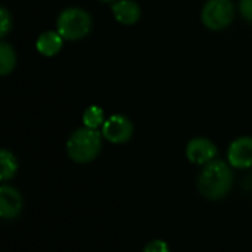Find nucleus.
Here are the masks:
<instances>
[{
  "mask_svg": "<svg viewBox=\"0 0 252 252\" xmlns=\"http://www.w3.org/2000/svg\"><path fill=\"white\" fill-rule=\"evenodd\" d=\"M115 19L123 25H133L140 18V7L133 0H120L112 4Z\"/></svg>",
  "mask_w": 252,
  "mask_h": 252,
  "instance_id": "nucleus-9",
  "label": "nucleus"
},
{
  "mask_svg": "<svg viewBox=\"0 0 252 252\" xmlns=\"http://www.w3.org/2000/svg\"><path fill=\"white\" fill-rule=\"evenodd\" d=\"M143 252H170V248H168V245H167L164 241L157 239V241L149 242V244L145 247Z\"/></svg>",
  "mask_w": 252,
  "mask_h": 252,
  "instance_id": "nucleus-14",
  "label": "nucleus"
},
{
  "mask_svg": "<svg viewBox=\"0 0 252 252\" xmlns=\"http://www.w3.org/2000/svg\"><path fill=\"white\" fill-rule=\"evenodd\" d=\"M0 72L1 75H7L16 62V55L13 52V49L7 44V43H0Z\"/></svg>",
  "mask_w": 252,
  "mask_h": 252,
  "instance_id": "nucleus-12",
  "label": "nucleus"
},
{
  "mask_svg": "<svg viewBox=\"0 0 252 252\" xmlns=\"http://www.w3.org/2000/svg\"><path fill=\"white\" fill-rule=\"evenodd\" d=\"M233 185V173L223 161L208 162L198 177V189L201 195L210 201H219L227 196Z\"/></svg>",
  "mask_w": 252,
  "mask_h": 252,
  "instance_id": "nucleus-1",
  "label": "nucleus"
},
{
  "mask_svg": "<svg viewBox=\"0 0 252 252\" xmlns=\"http://www.w3.org/2000/svg\"><path fill=\"white\" fill-rule=\"evenodd\" d=\"M102 134L111 143H126L133 136V124L124 115H112L103 123Z\"/></svg>",
  "mask_w": 252,
  "mask_h": 252,
  "instance_id": "nucleus-5",
  "label": "nucleus"
},
{
  "mask_svg": "<svg viewBox=\"0 0 252 252\" xmlns=\"http://www.w3.org/2000/svg\"><path fill=\"white\" fill-rule=\"evenodd\" d=\"M100 148H102L100 133L89 127L75 130L66 142L68 157L78 164H86L93 161L99 155Z\"/></svg>",
  "mask_w": 252,
  "mask_h": 252,
  "instance_id": "nucleus-2",
  "label": "nucleus"
},
{
  "mask_svg": "<svg viewBox=\"0 0 252 252\" xmlns=\"http://www.w3.org/2000/svg\"><path fill=\"white\" fill-rule=\"evenodd\" d=\"M18 170V162L16 158L12 152H9L7 149H1L0 152V179L3 182L12 179L16 174Z\"/></svg>",
  "mask_w": 252,
  "mask_h": 252,
  "instance_id": "nucleus-11",
  "label": "nucleus"
},
{
  "mask_svg": "<svg viewBox=\"0 0 252 252\" xmlns=\"http://www.w3.org/2000/svg\"><path fill=\"white\" fill-rule=\"evenodd\" d=\"M83 121H84V126L86 127L96 130L99 126H102L105 123L103 121V111L99 106H90V108H87L84 111Z\"/></svg>",
  "mask_w": 252,
  "mask_h": 252,
  "instance_id": "nucleus-13",
  "label": "nucleus"
},
{
  "mask_svg": "<svg viewBox=\"0 0 252 252\" xmlns=\"http://www.w3.org/2000/svg\"><path fill=\"white\" fill-rule=\"evenodd\" d=\"M0 16H1V24H0V28H1V37H4L10 28V24H12V19H10V15L7 12L6 7H1L0 10Z\"/></svg>",
  "mask_w": 252,
  "mask_h": 252,
  "instance_id": "nucleus-15",
  "label": "nucleus"
},
{
  "mask_svg": "<svg viewBox=\"0 0 252 252\" xmlns=\"http://www.w3.org/2000/svg\"><path fill=\"white\" fill-rule=\"evenodd\" d=\"M241 13L248 21H252V0H241Z\"/></svg>",
  "mask_w": 252,
  "mask_h": 252,
  "instance_id": "nucleus-16",
  "label": "nucleus"
},
{
  "mask_svg": "<svg viewBox=\"0 0 252 252\" xmlns=\"http://www.w3.org/2000/svg\"><path fill=\"white\" fill-rule=\"evenodd\" d=\"M186 157L193 164L207 165L217 157V148L205 137H195L186 146Z\"/></svg>",
  "mask_w": 252,
  "mask_h": 252,
  "instance_id": "nucleus-6",
  "label": "nucleus"
},
{
  "mask_svg": "<svg viewBox=\"0 0 252 252\" xmlns=\"http://www.w3.org/2000/svg\"><path fill=\"white\" fill-rule=\"evenodd\" d=\"M235 15V9L230 0H210L202 10V22L210 30L226 28Z\"/></svg>",
  "mask_w": 252,
  "mask_h": 252,
  "instance_id": "nucleus-4",
  "label": "nucleus"
},
{
  "mask_svg": "<svg viewBox=\"0 0 252 252\" xmlns=\"http://www.w3.org/2000/svg\"><path fill=\"white\" fill-rule=\"evenodd\" d=\"M100 1H111V0H100Z\"/></svg>",
  "mask_w": 252,
  "mask_h": 252,
  "instance_id": "nucleus-17",
  "label": "nucleus"
},
{
  "mask_svg": "<svg viewBox=\"0 0 252 252\" xmlns=\"http://www.w3.org/2000/svg\"><path fill=\"white\" fill-rule=\"evenodd\" d=\"M92 28L90 15L80 7H68L58 18V32L66 40H78Z\"/></svg>",
  "mask_w": 252,
  "mask_h": 252,
  "instance_id": "nucleus-3",
  "label": "nucleus"
},
{
  "mask_svg": "<svg viewBox=\"0 0 252 252\" xmlns=\"http://www.w3.org/2000/svg\"><path fill=\"white\" fill-rule=\"evenodd\" d=\"M227 158L230 165L236 168H250L252 167V137H239L232 142Z\"/></svg>",
  "mask_w": 252,
  "mask_h": 252,
  "instance_id": "nucleus-8",
  "label": "nucleus"
},
{
  "mask_svg": "<svg viewBox=\"0 0 252 252\" xmlns=\"http://www.w3.org/2000/svg\"><path fill=\"white\" fill-rule=\"evenodd\" d=\"M62 38L63 37L59 32L46 31L38 37L35 47L44 56H55L62 49Z\"/></svg>",
  "mask_w": 252,
  "mask_h": 252,
  "instance_id": "nucleus-10",
  "label": "nucleus"
},
{
  "mask_svg": "<svg viewBox=\"0 0 252 252\" xmlns=\"http://www.w3.org/2000/svg\"><path fill=\"white\" fill-rule=\"evenodd\" d=\"M24 207V201L21 193L9 186L1 185L0 188V216L3 220H13L16 219Z\"/></svg>",
  "mask_w": 252,
  "mask_h": 252,
  "instance_id": "nucleus-7",
  "label": "nucleus"
}]
</instances>
